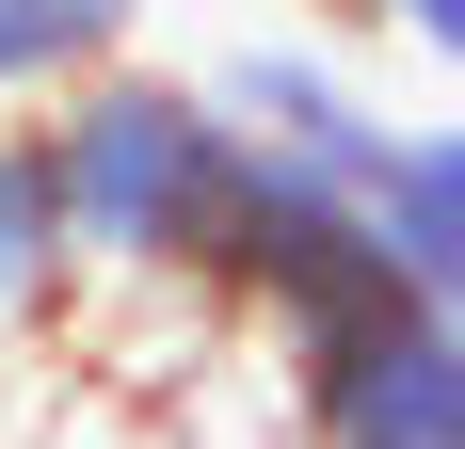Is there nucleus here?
<instances>
[{
  "instance_id": "nucleus-4",
  "label": "nucleus",
  "mask_w": 465,
  "mask_h": 449,
  "mask_svg": "<svg viewBox=\"0 0 465 449\" xmlns=\"http://www.w3.org/2000/svg\"><path fill=\"white\" fill-rule=\"evenodd\" d=\"M353 209H370L385 273H401L418 305H465V129H450V113H385Z\"/></svg>"
},
{
  "instance_id": "nucleus-5",
  "label": "nucleus",
  "mask_w": 465,
  "mask_h": 449,
  "mask_svg": "<svg viewBox=\"0 0 465 449\" xmlns=\"http://www.w3.org/2000/svg\"><path fill=\"white\" fill-rule=\"evenodd\" d=\"M241 113V145H273V161H322V177H370V145H385V96L353 81V65H322V48H241L225 81H209Z\"/></svg>"
},
{
  "instance_id": "nucleus-8",
  "label": "nucleus",
  "mask_w": 465,
  "mask_h": 449,
  "mask_svg": "<svg viewBox=\"0 0 465 449\" xmlns=\"http://www.w3.org/2000/svg\"><path fill=\"white\" fill-rule=\"evenodd\" d=\"M370 33H401L418 65H465V0H370Z\"/></svg>"
},
{
  "instance_id": "nucleus-3",
  "label": "nucleus",
  "mask_w": 465,
  "mask_h": 449,
  "mask_svg": "<svg viewBox=\"0 0 465 449\" xmlns=\"http://www.w3.org/2000/svg\"><path fill=\"white\" fill-rule=\"evenodd\" d=\"M370 289H401L370 241V209H353V177H322V161H241L225 193V241H209V305L257 321V337H289V321H337V305H370Z\"/></svg>"
},
{
  "instance_id": "nucleus-2",
  "label": "nucleus",
  "mask_w": 465,
  "mask_h": 449,
  "mask_svg": "<svg viewBox=\"0 0 465 449\" xmlns=\"http://www.w3.org/2000/svg\"><path fill=\"white\" fill-rule=\"evenodd\" d=\"M273 385H289L305 449H465V305L370 289L337 321H289Z\"/></svg>"
},
{
  "instance_id": "nucleus-6",
  "label": "nucleus",
  "mask_w": 465,
  "mask_h": 449,
  "mask_svg": "<svg viewBox=\"0 0 465 449\" xmlns=\"http://www.w3.org/2000/svg\"><path fill=\"white\" fill-rule=\"evenodd\" d=\"M81 305V241H64V177H48V129L0 113V354L48 337Z\"/></svg>"
},
{
  "instance_id": "nucleus-7",
  "label": "nucleus",
  "mask_w": 465,
  "mask_h": 449,
  "mask_svg": "<svg viewBox=\"0 0 465 449\" xmlns=\"http://www.w3.org/2000/svg\"><path fill=\"white\" fill-rule=\"evenodd\" d=\"M113 48H144V0H0V113L64 96L81 65H113Z\"/></svg>"
},
{
  "instance_id": "nucleus-1",
  "label": "nucleus",
  "mask_w": 465,
  "mask_h": 449,
  "mask_svg": "<svg viewBox=\"0 0 465 449\" xmlns=\"http://www.w3.org/2000/svg\"><path fill=\"white\" fill-rule=\"evenodd\" d=\"M48 129V177H64V241H81V289H209V241H225V193H241V113L177 65H81L64 96H33Z\"/></svg>"
}]
</instances>
